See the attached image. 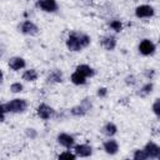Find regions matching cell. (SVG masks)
<instances>
[{
    "label": "cell",
    "instance_id": "cell-1",
    "mask_svg": "<svg viewBox=\"0 0 160 160\" xmlns=\"http://www.w3.org/2000/svg\"><path fill=\"white\" fill-rule=\"evenodd\" d=\"M90 44H91V38L88 34L80 32V31H71V32H69V35L66 38V41H65V45H66L68 50L71 51V52L82 51Z\"/></svg>",
    "mask_w": 160,
    "mask_h": 160
},
{
    "label": "cell",
    "instance_id": "cell-2",
    "mask_svg": "<svg viewBox=\"0 0 160 160\" xmlns=\"http://www.w3.org/2000/svg\"><path fill=\"white\" fill-rule=\"evenodd\" d=\"M4 109L6 112H11V114H21V112H25L29 104L25 99L22 98H15V99H11L9 100L8 102L2 104Z\"/></svg>",
    "mask_w": 160,
    "mask_h": 160
},
{
    "label": "cell",
    "instance_id": "cell-3",
    "mask_svg": "<svg viewBox=\"0 0 160 160\" xmlns=\"http://www.w3.org/2000/svg\"><path fill=\"white\" fill-rule=\"evenodd\" d=\"M91 109H92L91 99L85 98V99L81 100L80 104H78V105H75V106H72V108L70 109V114H71L72 116H75V118H82V116H85Z\"/></svg>",
    "mask_w": 160,
    "mask_h": 160
},
{
    "label": "cell",
    "instance_id": "cell-4",
    "mask_svg": "<svg viewBox=\"0 0 160 160\" xmlns=\"http://www.w3.org/2000/svg\"><path fill=\"white\" fill-rule=\"evenodd\" d=\"M18 30H19L21 34L29 35V36H35V35H38L39 31H40L39 26H38L34 21H31V20H24V21H21V22L18 25Z\"/></svg>",
    "mask_w": 160,
    "mask_h": 160
},
{
    "label": "cell",
    "instance_id": "cell-5",
    "mask_svg": "<svg viewBox=\"0 0 160 160\" xmlns=\"http://www.w3.org/2000/svg\"><path fill=\"white\" fill-rule=\"evenodd\" d=\"M138 50H139V52H140L141 55H144V56H151V55H154V54L156 52V44H155L151 39L145 38V39H142V40L139 42Z\"/></svg>",
    "mask_w": 160,
    "mask_h": 160
},
{
    "label": "cell",
    "instance_id": "cell-6",
    "mask_svg": "<svg viewBox=\"0 0 160 160\" xmlns=\"http://www.w3.org/2000/svg\"><path fill=\"white\" fill-rule=\"evenodd\" d=\"M155 15V8L149 4H141L135 8V16L138 19H150Z\"/></svg>",
    "mask_w": 160,
    "mask_h": 160
},
{
    "label": "cell",
    "instance_id": "cell-7",
    "mask_svg": "<svg viewBox=\"0 0 160 160\" xmlns=\"http://www.w3.org/2000/svg\"><path fill=\"white\" fill-rule=\"evenodd\" d=\"M36 115L41 119V120H50L55 116V110L52 106L45 104V102H41L38 105L36 108Z\"/></svg>",
    "mask_w": 160,
    "mask_h": 160
},
{
    "label": "cell",
    "instance_id": "cell-8",
    "mask_svg": "<svg viewBox=\"0 0 160 160\" xmlns=\"http://www.w3.org/2000/svg\"><path fill=\"white\" fill-rule=\"evenodd\" d=\"M36 8H39L44 12H56L59 10L56 0H38Z\"/></svg>",
    "mask_w": 160,
    "mask_h": 160
},
{
    "label": "cell",
    "instance_id": "cell-9",
    "mask_svg": "<svg viewBox=\"0 0 160 160\" xmlns=\"http://www.w3.org/2000/svg\"><path fill=\"white\" fill-rule=\"evenodd\" d=\"M56 141L65 149H72V146L75 145V138L68 132H59L56 136Z\"/></svg>",
    "mask_w": 160,
    "mask_h": 160
},
{
    "label": "cell",
    "instance_id": "cell-10",
    "mask_svg": "<svg viewBox=\"0 0 160 160\" xmlns=\"http://www.w3.org/2000/svg\"><path fill=\"white\" fill-rule=\"evenodd\" d=\"M100 44L106 51H112V50H115V48L118 45V38L112 34H106V35L101 36Z\"/></svg>",
    "mask_w": 160,
    "mask_h": 160
},
{
    "label": "cell",
    "instance_id": "cell-11",
    "mask_svg": "<svg viewBox=\"0 0 160 160\" xmlns=\"http://www.w3.org/2000/svg\"><path fill=\"white\" fill-rule=\"evenodd\" d=\"M142 149L148 154V158L149 159H154V160L160 159V146L155 141H151V140L148 141Z\"/></svg>",
    "mask_w": 160,
    "mask_h": 160
},
{
    "label": "cell",
    "instance_id": "cell-12",
    "mask_svg": "<svg viewBox=\"0 0 160 160\" xmlns=\"http://www.w3.org/2000/svg\"><path fill=\"white\" fill-rule=\"evenodd\" d=\"M72 149L76 158H89L92 155V151H94L92 146L89 144H78V145H74Z\"/></svg>",
    "mask_w": 160,
    "mask_h": 160
},
{
    "label": "cell",
    "instance_id": "cell-13",
    "mask_svg": "<svg viewBox=\"0 0 160 160\" xmlns=\"http://www.w3.org/2000/svg\"><path fill=\"white\" fill-rule=\"evenodd\" d=\"M8 66L12 71H20V70L26 68V61L21 56H12L8 60Z\"/></svg>",
    "mask_w": 160,
    "mask_h": 160
},
{
    "label": "cell",
    "instance_id": "cell-14",
    "mask_svg": "<svg viewBox=\"0 0 160 160\" xmlns=\"http://www.w3.org/2000/svg\"><path fill=\"white\" fill-rule=\"evenodd\" d=\"M102 150L108 154V155H115L118 154L119 151V142L112 139V138H109L106 141L102 142Z\"/></svg>",
    "mask_w": 160,
    "mask_h": 160
},
{
    "label": "cell",
    "instance_id": "cell-15",
    "mask_svg": "<svg viewBox=\"0 0 160 160\" xmlns=\"http://www.w3.org/2000/svg\"><path fill=\"white\" fill-rule=\"evenodd\" d=\"M46 81L50 84H60L64 81V74L60 69H54L51 70L48 76H46Z\"/></svg>",
    "mask_w": 160,
    "mask_h": 160
},
{
    "label": "cell",
    "instance_id": "cell-16",
    "mask_svg": "<svg viewBox=\"0 0 160 160\" xmlns=\"http://www.w3.org/2000/svg\"><path fill=\"white\" fill-rule=\"evenodd\" d=\"M75 70H76V71H79L80 74H82L86 79L92 78V76H95V74H96L95 69H94V68H91V66H90V65H88V64H80V65H78V66L75 68Z\"/></svg>",
    "mask_w": 160,
    "mask_h": 160
},
{
    "label": "cell",
    "instance_id": "cell-17",
    "mask_svg": "<svg viewBox=\"0 0 160 160\" xmlns=\"http://www.w3.org/2000/svg\"><path fill=\"white\" fill-rule=\"evenodd\" d=\"M101 132H102L106 138H112V136H115V135L118 134V126H116L114 122L109 121V122H106V124L101 128Z\"/></svg>",
    "mask_w": 160,
    "mask_h": 160
},
{
    "label": "cell",
    "instance_id": "cell-18",
    "mask_svg": "<svg viewBox=\"0 0 160 160\" xmlns=\"http://www.w3.org/2000/svg\"><path fill=\"white\" fill-rule=\"evenodd\" d=\"M38 78H39V72L35 69H26L21 74V79L26 82H34L38 80Z\"/></svg>",
    "mask_w": 160,
    "mask_h": 160
},
{
    "label": "cell",
    "instance_id": "cell-19",
    "mask_svg": "<svg viewBox=\"0 0 160 160\" xmlns=\"http://www.w3.org/2000/svg\"><path fill=\"white\" fill-rule=\"evenodd\" d=\"M70 81L74 84V85H78V86H80V85H85L86 84V78L82 75V74H80L79 71H74L71 75H70Z\"/></svg>",
    "mask_w": 160,
    "mask_h": 160
},
{
    "label": "cell",
    "instance_id": "cell-20",
    "mask_svg": "<svg viewBox=\"0 0 160 160\" xmlns=\"http://www.w3.org/2000/svg\"><path fill=\"white\" fill-rule=\"evenodd\" d=\"M152 90H154V82L152 81H148V82H145V84H142L140 86V89L138 91V95L145 98V96L150 95L152 92Z\"/></svg>",
    "mask_w": 160,
    "mask_h": 160
},
{
    "label": "cell",
    "instance_id": "cell-21",
    "mask_svg": "<svg viewBox=\"0 0 160 160\" xmlns=\"http://www.w3.org/2000/svg\"><path fill=\"white\" fill-rule=\"evenodd\" d=\"M108 25H109V28H110L112 31H115V32H120V31H122V29H124V24H122L121 20H119V19H112V20H110Z\"/></svg>",
    "mask_w": 160,
    "mask_h": 160
},
{
    "label": "cell",
    "instance_id": "cell-22",
    "mask_svg": "<svg viewBox=\"0 0 160 160\" xmlns=\"http://www.w3.org/2000/svg\"><path fill=\"white\" fill-rule=\"evenodd\" d=\"M58 159H61V160H75L76 159V155L74 151H70V149H66L65 151L60 152L58 155Z\"/></svg>",
    "mask_w": 160,
    "mask_h": 160
},
{
    "label": "cell",
    "instance_id": "cell-23",
    "mask_svg": "<svg viewBox=\"0 0 160 160\" xmlns=\"http://www.w3.org/2000/svg\"><path fill=\"white\" fill-rule=\"evenodd\" d=\"M132 159L134 160H148L149 158H148V154L145 152L144 149H136L132 152Z\"/></svg>",
    "mask_w": 160,
    "mask_h": 160
},
{
    "label": "cell",
    "instance_id": "cell-24",
    "mask_svg": "<svg viewBox=\"0 0 160 160\" xmlns=\"http://www.w3.org/2000/svg\"><path fill=\"white\" fill-rule=\"evenodd\" d=\"M10 91L12 92V94H19V92H21L22 90H24V85L20 82V81H15V82H12L11 85H10Z\"/></svg>",
    "mask_w": 160,
    "mask_h": 160
},
{
    "label": "cell",
    "instance_id": "cell-25",
    "mask_svg": "<svg viewBox=\"0 0 160 160\" xmlns=\"http://www.w3.org/2000/svg\"><path fill=\"white\" fill-rule=\"evenodd\" d=\"M151 110H152V112H154V115H155L156 118L160 116V99H155V101L152 102Z\"/></svg>",
    "mask_w": 160,
    "mask_h": 160
},
{
    "label": "cell",
    "instance_id": "cell-26",
    "mask_svg": "<svg viewBox=\"0 0 160 160\" xmlns=\"http://www.w3.org/2000/svg\"><path fill=\"white\" fill-rule=\"evenodd\" d=\"M25 135L26 138H29L30 140H34L38 138V131L34 129V128H26L25 129Z\"/></svg>",
    "mask_w": 160,
    "mask_h": 160
},
{
    "label": "cell",
    "instance_id": "cell-27",
    "mask_svg": "<svg viewBox=\"0 0 160 160\" xmlns=\"http://www.w3.org/2000/svg\"><path fill=\"white\" fill-rule=\"evenodd\" d=\"M108 92H109V90H108V88H105V86H101V88H99L98 89V91H96V95H98V98H106L108 96Z\"/></svg>",
    "mask_w": 160,
    "mask_h": 160
},
{
    "label": "cell",
    "instance_id": "cell-28",
    "mask_svg": "<svg viewBox=\"0 0 160 160\" xmlns=\"http://www.w3.org/2000/svg\"><path fill=\"white\" fill-rule=\"evenodd\" d=\"M136 82H138V80H136V78H135L134 75H129V76L125 78V84L129 85V86H132V85H135Z\"/></svg>",
    "mask_w": 160,
    "mask_h": 160
},
{
    "label": "cell",
    "instance_id": "cell-29",
    "mask_svg": "<svg viewBox=\"0 0 160 160\" xmlns=\"http://www.w3.org/2000/svg\"><path fill=\"white\" fill-rule=\"evenodd\" d=\"M155 74H156L155 69H148V70L145 71V76H146V79H148V80H150V81L155 78Z\"/></svg>",
    "mask_w": 160,
    "mask_h": 160
},
{
    "label": "cell",
    "instance_id": "cell-30",
    "mask_svg": "<svg viewBox=\"0 0 160 160\" xmlns=\"http://www.w3.org/2000/svg\"><path fill=\"white\" fill-rule=\"evenodd\" d=\"M5 115H6V111H5L4 106L0 105V121H4L5 120Z\"/></svg>",
    "mask_w": 160,
    "mask_h": 160
},
{
    "label": "cell",
    "instance_id": "cell-31",
    "mask_svg": "<svg viewBox=\"0 0 160 160\" xmlns=\"http://www.w3.org/2000/svg\"><path fill=\"white\" fill-rule=\"evenodd\" d=\"M2 81H4V72H2V70L0 69V84H2Z\"/></svg>",
    "mask_w": 160,
    "mask_h": 160
},
{
    "label": "cell",
    "instance_id": "cell-32",
    "mask_svg": "<svg viewBox=\"0 0 160 160\" xmlns=\"http://www.w3.org/2000/svg\"><path fill=\"white\" fill-rule=\"evenodd\" d=\"M4 52H5V50H4V48H1V46H0V59H1L2 56H4Z\"/></svg>",
    "mask_w": 160,
    "mask_h": 160
},
{
    "label": "cell",
    "instance_id": "cell-33",
    "mask_svg": "<svg viewBox=\"0 0 160 160\" xmlns=\"http://www.w3.org/2000/svg\"><path fill=\"white\" fill-rule=\"evenodd\" d=\"M84 1H92V0H84Z\"/></svg>",
    "mask_w": 160,
    "mask_h": 160
}]
</instances>
